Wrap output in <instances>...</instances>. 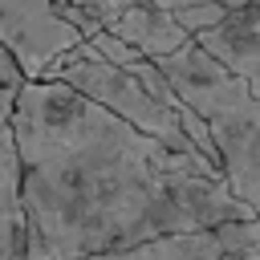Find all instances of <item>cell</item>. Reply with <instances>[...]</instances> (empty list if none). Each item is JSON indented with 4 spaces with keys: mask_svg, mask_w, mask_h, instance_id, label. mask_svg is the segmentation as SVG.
Returning <instances> with one entry per match:
<instances>
[{
    "mask_svg": "<svg viewBox=\"0 0 260 260\" xmlns=\"http://www.w3.org/2000/svg\"><path fill=\"white\" fill-rule=\"evenodd\" d=\"M260 236V215L256 219H232L207 232H175V236H158L146 244H130V248H114V252H93L81 260H219L223 252L248 244Z\"/></svg>",
    "mask_w": 260,
    "mask_h": 260,
    "instance_id": "5b68a950",
    "label": "cell"
},
{
    "mask_svg": "<svg viewBox=\"0 0 260 260\" xmlns=\"http://www.w3.org/2000/svg\"><path fill=\"white\" fill-rule=\"evenodd\" d=\"M154 61L207 122L215 158L236 199H244L252 215H260V93L199 41H187L183 49Z\"/></svg>",
    "mask_w": 260,
    "mask_h": 260,
    "instance_id": "7a4b0ae2",
    "label": "cell"
},
{
    "mask_svg": "<svg viewBox=\"0 0 260 260\" xmlns=\"http://www.w3.org/2000/svg\"><path fill=\"white\" fill-rule=\"evenodd\" d=\"M106 28H110L114 37L130 41L142 57H167V53L183 49L187 41H195V32H191L171 8H162V4H154V0H134V4L122 8Z\"/></svg>",
    "mask_w": 260,
    "mask_h": 260,
    "instance_id": "52a82bcc",
    "label": "cell"
},
{
    "mask_svg": "<svg viewBox=\"0 0 260 260\" xmlns=\"http://www.w3.org/2000/svg\"><path fill=\"white\" fill-rule=\"evenodd\" d=\"M24 81H28V77L20 73L16 57H12V53H8L4 45H0V89H4V85H24Z\"/></svg>",
    "mask_w": 260,
    "mask_h": 260,
    "instance_id": "9c48e42d",
    "label": "cell"
},
{
    "mask_svg": "<svg viewBox=\"0 0 260 260\" xmlns=\"http://www.w3.org/2000/svg\"><path fill=\"white\" fill-rule=\"evenodd\" d=\"M154 4H162V8H171V12H179V8H191V4H219V8L236 12V8H244V4H260V0H154Z\"/></svg>",
    "mask_w": 260,
    "mask_h": 260,
    "instance_id": "30bf717a",
    "label": "cell"
},
{
    "mask_svg": "<svg viewBox=\"0 0 260 260\" xmlns=\"http://www.w3.org/2000/svg\"><path fill=\"white\" fill-rule=\"evenodd\" d=\"M49 77L81 89L85 98L102 102L106 110H114L118 118H126L130 126L154 134L158 142H167V146H175V150H199V154L215 158V138H211L207 122L195 114V106H191L183 93H179V102L158 98L134 69L106 61L89 41H81L77 49H69V53L49 69ZM215 162H219V158H215Z\"/></svg>",
    "mask_w": 260,
    "mask_h": 260,
    "instance_id": "3957f363",
    "label": "cell"
},
{
    "mask_svg": "<svg viewBox=\"0 0 260 260\" xmlns=\"http://www.w3.org/2000/svg\"><path fill=\"white\" fill-rule=\"evenodd\" d=\"M219 260H260V236L248 240V244H240V248H232V252H223Z\"/></svg>",
    "mask_w": 260,
    "mask_h": 260,
    "instance_id": "8fae6325",
    "label": "cell"
},
{
    "mask_svg": "<svg viewBox=\"0 0 260 260\" xmlns=\"http://www.w3.org/2000/svg\"><path fill=\"white\" fill-rule=\"evenodd\" d=\"M73 4H77V8H85L89 16H98L102 24H110V20H114L122 8H130L134 0H73Z\"/></svg>",
    "mask_w": 260,
    "mask_h": 260,
    "instance_id": "ba28073f",
    "label": "cell"
},
{
    "mask_svg": "<svg viewBox=\"0 0 260 260\" xmlns=\"http://www.w3.org/2000/svg\"><path fill=\"white\" fill-rule=\"evenodd\" d=\"M12 122L24 167V260H81L256 219L215 158L158 142L57 77L24 81Z\"/></svg>",
    "mask_w": 260,
    "mask_h": 260,
    "instance_id": "6da1fadb",
    "label": "cell"
},
{
    "mask_svg": "<svg viewBox=\"0 0 260 260\" xmlns=\"http://www.w3.org/2000/svg\"><path fill=\"white\" fill-rule=\"evenodd\" d=\"M16 89H0V260H24L28 248V228H24V167H20V146H16Z\"/></svg>",
    "mask_w": 260,
    "mask_h": 260,
    "instance_id": "277c9868",
    "label": "cell"
},
{
    "mask_svg": "<svg viewBox=\"0 0 260 260\" xmlns=\"http://www.w3.org/2000/svg\"><path fill=\"white\" fill-rule=\"evenodd\" d=\"M195 41L260 93V4H244V8L228 12L215 28L199 32Z\"/></svg>",
    "mask_w": 260,
    "mask_h": 260,
    "instance_id": "8992f818",
    "label": "cell"
}]
</instances>
